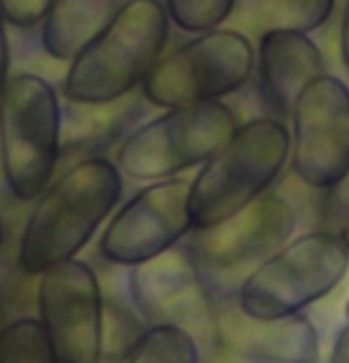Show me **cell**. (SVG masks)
<instances>
[{"label": "cell", "mask_w": 349, "mask_h": 363, "mask_svg": "<svg viewBox=\"0 0 349 363\" xmlns=\"http://www.w3.org/2000/svg\"><path fill=\"white\" fill-rule=\"evenodd\" d=\"M124 193V174L107 157L74 162L33 204L19 238L17 264L26 276L77 259Z\"/></svg>", "instance_id": "1"}, {"label": "cell", "mask_w": 349, "mask_h": 363, "mask_svg": "<svg viewBox=\"0 0 349 363\" xmlns=\"http://www.w3.org/2000/svg\"><path fill=\"white\" fill-rule=\"evenodd\" d=\"M171 19L162 0H124L107 24L67 65L62 95L70 102H114L133 95L164 55Z\"/></svg>", "instance_id": "2"}, {"label": "cell", "mask_w": 349, "mask_h": 363, "mask_svg": "<svg viewBox=\"0 0 349 363\" xmlns=\"http://www.w3.org/2000/svg\"><path fill=\"white\" fill-rule=\"evenodd\" d=\"M290 162V126L278 116L240 121L190 181L193 230L209 228L276 186Z\"/></svg>", "instance_id": "3"}, {"label": "cell", "mask_w": 349, "mask_h": 363, "mask_svg": "<svg viewBox=\"0 0 349 363\" xmlns=\"http://www.w3.org/2000/svg\"><path fill=\"white\" fill-rule=\"evenodd\" d=\"M62 160V102L50 81L12 74L0 88V169L19 202L38 200Z\"/></svg>", "instance_id": "4"}, {"label": "cell", "mask_w": 349, "mask_h": 363, "mask_svg": "<svg viewBox=\"0 0 349 363\" xmlns=\"http://www.w3.org/2000/svg\"><path fill=\"white\" fill-rule=\"evenodd\" d=\"M349 273V247L338 230L314 228L290 238L238 285V306L259 318L302 313Z\"/></svg>", "instance_id": "5"}, {"label": "cell", "mask_w": 349, "mask_h": 363, "mask_svg": "<svg viewBox=\"0 0 349 363\" xmlns=\"http://www.w3.org/2000/svg\"><path fill=\"white\" fill-rule=\"evenodd\" d=\"M257 69V48L248 33L221 26L195 33L162 55L140 86L148 105L160 109L223 100L243 91Z\"/></svg>", "instance_id": "6"}, {"label": "cell", "mask_w": 349, "mask_h": 363, "mask_svg": "<svg viewBox=\"0 0 349 363\" xmlns=\"http://www.w3.org/2000/svg\"><path fill=\"white\" fill-rule=\"evenodd\" d=\"M238 126L236 109L223 100L164 109L121 140L116 167L124 178L140 183L181 176L202 167Z\"/></svg>", "instance_id": "7"}, {"label": "cell", "mask_w": 349, "mask_h": 363, "mask_svg": "<svg viewBox=\"0 0 349 363\" xmlns=\"http://www.w3.org/2000/svg\"><path fill=\"white\" fill-rule=\"evenodd\" d=\"M128 297L148 325L181 328L202 349L216 345L214 285L183 245L131 266Z\"/></svg>", "instance_id": "8"}, {"label": "cell", "mask_w": 349, "mask_h": 363, "mask_svg": "<svg viewBox=\"0 0 349 363\" xmlns=\"http://www.w3.org/2000/svg\"><path fill=\"white\" fill-rule=\"evenodd\" d=\"M297 216L295 204L285 195L269 190L223 221L193 230L183 240V247L195 257L209 280L240 276L243 283L264 259L295 235Z\"/></svg>", "instance_id": "9"}, {"label": "cell", "mask_w": 349, "mask_h": 363, "mask_svg": "<svg viewBox=\"0 0 349 363\" xmlns=\"http://www.w3.org/2000/svg\"><path fill=\"white\" fill-rule=\"evenodd\" d=\"M290 169L316 190L349 176V86L331 72L314 79L290 112Z\"/></svg>", "instance_id": "10"}, {"label": "cell", "mask_w": 349, "mask_h": 363, "mask_svg": "<svg viewBox=\"0 0 349 363\" xmlns=\"http://www.w3.org/2000/svg\"><path fill=\"white\" fill-rule=\"evenodd\" d=\"M190 233V181L164 178L148 183L114 211L100 235V255L131 269L181 245Z\"/></svg>", "instance_id": "11"}, {"label": "cell", "mask_w": 349, "mask_h": 363, "mask_svg": "<svg viewBox=\"0 0 349 363\" xmlns=\"http://www.w3.org/2000/svg\"><path fill=\"white\" fill-rule=\"evenodd\" d=\"M36 304L60 363H102L105 297L91 266L70 259L43 271Z\"/></svg>", "instance_id": "12"}, {"label": "cell", "mask_w": 349, "mask_h": 363, "mask_svg": "<svg viewBox=\"0 0 349 363\" xmlns=\"http://www.w3.org/2000/svg\"><path fill=\"white\" fill-rule=\"evenodd\" d=\"M216 345L257 363L321 361V335L309 316L259 318L245 313L236 299L218 306Z\"/></svg>", "instance_id": "13"}, {"label": "cell", "mask_w": 349, "mask_h": 363, "mask_svg": "<svg viewBox=\"0 0 349 363\" xmlns=\"http://www.w3.org/2000/svg\"><path fill=\"white\" fill-rule=\"evenodd\" d=\"M255 72L264 107L285 121L304 88L328 74V62L309 33L273 31L257 40Z\"/></svg>", "instance_id": "14"}, {"label": "cell", "mask_w": 349, "mask_h": 363, "mask_svg": "<svg viewBox=\"0 0 349 363\" xmlns=\"http://www.w3.org/2000/svg\"><path fill=\"white\" fill-rule=\"evenodd\" d=\"M145 98L126 95L114 102H70L62 105V157H102L105 147L114 145L133 131L143 116Z\"/></svg>", "instance_id": "15"}, {"label": "cell", "mask_w": 349, "mask_h": 363, "mask_svg": "<svg viewBox=\"0 0 349 363\" xmlns=\"http://www.w3.org/2000/svg\"><path fill=\"white\" fill-rule=\"evenodd\" d=\"M333 12L335 0H238L226 26L257 40L273 31L314 33Z\"/></svg>", "instance_id": "16"}, {"label": "cell", "mask_w": 349, "mask_h": 363, "mask_svg": "<svg viewBox=\"0 0 349 363\" xmlns=\"http://www.w3.org/2000/svg\"><path fill=\"white\" fill-rule=\"evenodd\" d=\"M114 10V0H55L40 24V45L52 60L70 65Z\"/></svg>", "instance_id": "17"}, {"label": "cell", "mask_w": 349, "mask_h": 363, "mask_svg": "<svg viewBox=\"0 0 349 363\" xmlns=\"http://www.w3.org/2000/svg\"><path fill=\"white\" fill-rule=\"evenodd\" d=\"M0 363H60L40 318H15L0 328Z\"/></svg>", "instance_id": "18"}, {"label": "cell", "mask_w": 349, "mask_h": 363, "mask_svg": "<svg viewBox=\"0 0 349 363\" xmlns=\"http://www.w3.org/2000/svg\"><path fill=\"white\" fill-rule=\"evenodd\" d=\"M202 347L174 325H150L126 363H200Z\"/></svg>", "instance_id": "19"}, {"label": "cell", "mask_w": 349, "mask_h": 363, "mask_svg": "<svg viewBox=\"0 0 349 363\" xmlns=\"http://www.w3.org/2000/svg\"><path fill=\"white\" fill-rule=\"evenodd\" d=\"M148 323L138 311L126 309L114 299H105L102 311V363H126L128 354L148 333Z\"/></svg>", "instance_id": "20"}, {"label": "cell", "mask_w": 349, "mask_h": 363, "mask_svg": "<svg viewBox=\"0 0 349 363\" xmlns=\"http://www.w3.org/2000/svg\"><path fill=\"white\" fill-rule=\"evenodd\" d=\"M162 3L171 24L195 36L228 24L238 0H162Z\"/></svg>", "instance_id": "21"}, {"label": "cell", "mask_w": 349, "mask_h": 363, "mask_svg": "<svg viewBox=\"0 0 349 363\" xmlns=\"http://www.w3.org/2000/svg\"><path fill=\"white\" fill-rule=\"evenodd\" d=\"M52 5L55 0H0V12L10 26L33 29V26L43 24Z\"/></svg>", "instance_id": "22"}, {"label": "cell", "mask_w": 349, "mask_h": 363, "mask_svg": "<svg viewBox=\"0 0 349 363\" xmlns=\"http://www.w3.org/2000/svg\"><path fill=\"white\" fill-rule=\"evenodd\" d=\"M331 363H349V320L335 335L331 349Z\"/></svg>", "instance_id": "23"}, {"label": "cell", "mask_w": 349, "mask_h": 363, "mask_svg": "<svg viewBox=\"0 0 349 363\" xmlns=\"http://www.w3.org/2000/svg\"><path fill=\"white\" fill-rule=\"evenodd\" d=\"M5 22L3 12H0V88L10 77V43H8V31H5Z\"/></svg>", "instance_id": "24"}, {"label": "cell", "mask_w": 349, "mask_h": 363, "mask_svg": "<svg viewBox=\"0 0 349 363\" xmlns=\"http://www.w3.org/2000/svg\"><path fill=\"white\" fill-rule=\"evenodd\" d=\"M340 57L342 65L349 72V0L342 3V17H340Z\"/></svg>", "instance_id": "25"}, {"label": "cell", "mask_w": 349, "mask_h": 363, "mask_svg": "<svg viewBox=\"0 0 349 363\" xmlns=\"http://www.w3.org/2000/svg\"><path fill=\"white\" fill-rule=\"evenodd\" d=\"M338 233H340V238L345 240V245L349 247V211H347L345 216H342V221L338 225Z\"/></svg>", "instance_id": "26"}, {"label": "cell", "mask_w": 349, "mask_h": 363, "mask_svg": "<svg viewBox=\"0 0 349 363\" xmlns=\"http://www.w3.org/2000/svg\"><path fill=\"white\" fill-rule=\"evenodd\" d=\"M345 316H347V320H349V299H347V306H345Z\"/></svg>", "instance_id": "27"}, {"label": "cell", "mask_w": 349, "mask_h": 363, "mask_svg": "<svg viewBox=\"0 0 349 363\" xmlns=\"http://www.w3.org/2000/svg\"><path fill=\"white\" fill-rule=\"evenodd\" d=\"M0 245H3V221H0Z\"/></svg>", "instance_id": "28"}]
</instances>
